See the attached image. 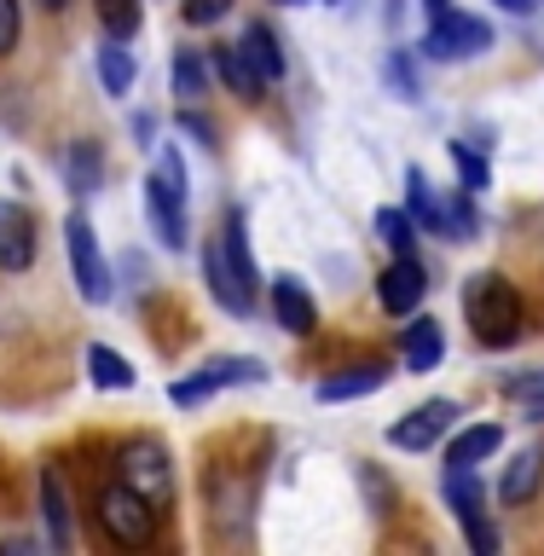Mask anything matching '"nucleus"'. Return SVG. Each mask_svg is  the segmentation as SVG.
Returning a JSON list of instances; mask_svg holds the SVG:
<instances>
[{"label": "nucleus", "mask_w": 544, "mask_h": 556, "mask_svg": "<svg viewBox=\"0 0 544 556\" xmlns=\"http://www.w3.org/2000/svg\"><path fill=\"white\" fill-rule=\"evenodd\" d=\"M99 81H104V93H128L134 87V52L122 41L99 47Z\"/></svg>", "instance_id": "24"}, {"label": "nucleus", "mask_w": 544, "mask_h": 556, "mask_svg": "<svg viewBox=\"0 0 544 556\" xmlns=\"http://www.w3.org/2000/svg\"><path fill=\"white\" fill-rule=\"evenodd\" d=\"M41 7H47V12H64V7H69V0H41Z\"/></svg>", "instance_id": "34"}, {"label": "nucleus", "mask_w": 544, "mask_h": 556, "mask_svg": "<svg viewBox=\"0 0 544 556\" xmlns=\"http://www.w3.org/2000/svg\"><path fill=\"white\" fill-rule=\"evenodd\" d=\"M284 7H307V0H284Z\"/></svg>", "instance_id": "35"}, {"label": "nucleus", "mask_w": 544, "mask_h": 556, "mask_svg": "<svg viewBox=\"0 0 544 556\" xmlns=\"http://www.w3.org/2000/svg\"><path fill=\"white\" fill-rule=\"evenodd\" d=\"M238 47H243V59L255 64L261 81H278V76H284V52H278V35H273L267 24H250Z\"/></svg>", "instance_id": "19"}, {"label": "nucleus", "mask_w": 544, "mask_h": 556, "mask_svg": "<svg viewBox=\"0 0 544 556\" xmlns=\"http://www.w3.org/2000/svg\"><path fill=\"white\" fill-rule=\"evenodd\" d=\"M377 295H382V307H389L394 319H412V313L423 307V295H429V278H423V267H417V255H394L389 273L377 278Z\"/></svg>", "instance_id": "10"}, {"label": "nucleus", "mask_w": 544, "mask_h": 556, "mask_svg": "<svg viewBox=\"0 0 544 556\" xmlns=\"http://www.w3.org/2000/svg\"><path fill=\"white\" fill-rule=\"evenodd\" d=\"M99 528L111 533V545L134 551V545H151L156 539V504L128 481H111L99 493Z\"/></svg>", "instance_id": "4"}, {"label": "nucleus", "mask_w": 544, "mask_h": 556, "mask_svg": "<svg viewBox=\"0 0 544 556\" xmlns=\"http://www.w3.org/2000/svg\"><path fill=\"white\" fill-rule=\"evenodd\" d=\"M446 504L458 510L464 533H469V545H476L481 556H493V551H498V533H493V521H486V510H481L476 464H452V469H446Z\"/></svg>", "instance_id": "6"}, {"label": "nucleus", "mask_w": 544, "mask_h": 556, "mask_svg": "<svg viewBox=\"0 0 544 556\" xmlns=\"http://www.w3.org/2000/svg\"><path fill=\"white\" fill-rule=\"evenodd\" d=\"M99 24L111 41H134L139 24H146V12H139V0H99Z\"/></svg>", "instance_id": "23"}, {"label": "nucleus", "mask_w": 544, "mask_h": 556, "mask_svg": "<svg viewBox=\"0 0 544 556\" xmlns=\"http://www.w3.org/2000/svg\"><path fill=\"white\" fill-rule=\"evenodd\" d=\"M64 168H69V186L76 191H93L99 174H104V156H99V146H76L64 156Z\"/></svg>", "instance_id": "28"}, {"label": "nucleus", "mask_w": 544, "mask_h": 556, "mask_svg": "<svg viewBox=\"0 0 544 556\" xmlns=\"http://www.w3.org/2000/svg\"><path fill=\"white\" fill-rule=\"evenodd\" d=\"M498 446H504V429L498 424H476V429H464L458 441H452L446 464H481V458H493Z\"/></svg>", "instance_id": "22"}, {"label": "nucleus", "mask_w": 544, "mask_h": 556, "mask_svg": "<svg viewBox=\"0 0 544 556\" xmlns=\"http://www.w3.org/2000/svg\"><path fill=\"white\" fill-rule=\"evenodd\" d=\"M498 7H504V12H516V17H528V12L539 7V0H498Z\"/></svg>", "instance_id": "32"}, {"label": "nucleus", "mask_w": 544, "mask_h": 556, "mask_svg": "<svg viewBox=\"0 0 544 556\" xmlns=\"http://www.w3.org/2000/svg\"><path fill=\"white\" fill-rule=\"evenodd\" d=\"M429 7V17H441V12H452V0H423Z\"/></svg>", "instance_id": "33"}, {"label": "nucleus", "mask_w": 544, "mask_h": 556, "mask_svg": "<svg viewBox=\"0 0 544 556\" xmlns=\"http://www.w3.org/2000/svg\"><path fill=\"white\" fill-rule=\"evenodd\" d=\"M377 232H382V243H389L394 255H412V243H417V220L406 215V208H377Z\"/></svg>", "instance_id": "25"}, {"label": "nucleus", "mask_w": 544, "mask_h": 556, "mask_svg": "<svg viewBox=\"0 0 544 556\" xmlns=\"http://www.w3.org/2000/svg\"><path fill=\"white\" fill-rule=\"evenodd\" d=\"M146 215L168 250H186V163H180V151H156V168L146 180Z\"/></svg>", "instance_id": "3"}, {"label": "nucleus", "mask_w": 544, "mask_h": 556, "mask_svg": "<svg viewBox=\"0 0 544 556\" xmlns=\"http://www.w3.org/2000/svg\"><path fill=\"white\" fill-rule=\"evenodd\" d=\"M267 371H261V359H215V365H203L198 377H186V382H174L168 400L174 406H198V400H208L215 389H238V382H261Z\"/></svg>", "instance_id": "9"}, {"label": "nucleus", "mask_w": 544, "mask_h": 556, "mask_svg": "<svg viewBox=\"0 0 544 556\" xmlns=\"http://www.w3.org/2000/svg\"><path fill=\"white\" fill-rule=\"evenodd\" d=\"M41 510H47L52 551H69V545H76V533H69V498H64V476H59V469H41Z\"/></svg>", "instance_id": "16"}, {"label": "nucleus", "mask_w": 544, "mask_h": 556, "mask_svg": "<svg viewBox=\"0 0 544 556\" xmlns=\"http://www.w3.org/2000/svg\"><path fill=\"white\" fill-rule=\"evenodd\" d=\"M406 215L417 220V232H441V238H452V215H446V203L434 198V186H429L423 168L406 174Z\"/></svg>", "instance_id": "14"}, {"label": "nucleus", "mask_w": 544, "mask_h": 556, "mask_svg": "<svg viewBox=\"0 0 544 556\" xmlns=\"http://www.w3.org/2000/svg\"><path fill=\"white\" fill-rule=\"evenodd\" d=\"M400 354H406V371H434L446 354V337L441 325L429 319V313H417V319L406 325V337H400Z\"/></svg>", "instance_id": "15"}, {"label": "nucleus", "mask_w": 544, "mask_h": 556, "mask_svg": "<svg viewBox=\"0 0 544 556\" xmlns=\"http://www.w3.org/2000/svg\"><path fill=\"white\" fill-rule=\"evenodd\" d=\"M539 476H544V452L539 446H521L510 469H504V481H498V498L504 504H528L539 493Z\"/></svg>", "instance_id": "17"}, {"label": "nucleus", "mask_w": 544, "mask_h": 556, "mask_svg": "<svg viewBox=\"0 0 544 556\" xmlns=\"http://www.w3.org/2000/svg\"><path fill=\"white\" fill-rule=\"evenodd\" d=\"M493 47V29L469 12H441L423 35V52L429 59H476V52Z\"/></svg>", "instance_id": "7"}, {"label": "nucleus", "mask_w": 544, "mask_h": 556, "mask_svg": "<svg viewBox=\"0 0 544 556\" xmlns=\"http://www.w3.org/2000/svg\"><path fill=\"white\" fill-rule=\"evenodd\" d=\"M382 382H389V365H347V371L319 382V400H359V394H377Z\"/></svg>", "instance_id": "18"}, {"label": "nucleus", "mask_w": 544, "mask_h": 556, "mask_svg": "<svg viewBox=\"0 0 544 556\" xmlns=\"http://www.w3.org/2000/svg\"><path fill=\"white\" fill-rule=\"evenodd\" d=\"M180 12H186L191 29H208V24H220V17L232 12V0H180Z\"/></svg>", "instance_id": "30"}, {"label": "nucleus", "mask_w": 544, "mask_h": 556, "mask_svg": "<svg viewBox=\"0 0 544 556\" xmlns=\"http://www.w3.org/2000/svg\"><path fill=\"white\" fill-rule=\"evenodd\" d=\"M208 290L215 302H226L232 313L255 307V261H250V238H243V220H232L208 250Z\"/></svg>", "instance_id": "2"}, {"label": "nucleus", "mask_w": 544, "mask_h": 556, "mask_svg": "<svg viewBox=\"0 0 544 556\" xmlns=\"http://www.w3.org/2000/svg\"><path fill=\"white\" fill-rule=\"evenodd\" d=\"M215 70H220V81L232 87L238 99H261V87H267V81L255 76V64L243 59V47H220L215 52Z\"/></svg>", "instance_id": "20"}, {"label": "nucleus", "mask_w": 544, "mask_h": 556, "mask_svg": "<svg viewBox=\"0 0 544 556\" xmlns=\"http://www.w3.org/2000/svg\"><path fill=\"white\" fill-rule=\"evenodd\" d=\"M17 35H24V12H17V0H0V59L17 47Z\"/></svg>", "instance_id": "31"}, {"label": "nucleus", "mask_w": 544, "mask_h": 556, "mask_svg": "<svg viewBox=\"0 0 544 556\" xmlns=\"http://www.w3.org/2000/svg\"><path fill=\"white\" fill-rule=\"evenodd\" d=\"M504 400H510V406H521V412L533 417V424H544V371L510 377V382H504Z\"/></svg>", "instance_id": "27"}, {"label": "nucleus", "mask_w": 544, "mask_h": 556, "mask_svg": "<svg viewBox=\"0 0 544 556\" xmlns=\"http://www.w3.org/2000/svg\"><path fill=\"white\" fill-rule=\"evenodd\" d=\"M87 377H93L99 389H134V382H139V371H134V365L122 359V354H111L104 342H93V348H87Z\"/></svg>", "instance_id": "21"}, {"label": "nucleus", "mask_w": 544, "mask_h": 556, "mask_svg": "<svg viewBox=\"0 0 544 556\" xmlns=\"http://www.w3.org/2000/svg\"><path fill=\"white\" fill-rule=\"evenodd\" d=\"M174 93L180 99H203L208 93V64L191 47H180V59H174Z\"/></svg>", "instance_id": "26"}, {"label": "nucleus", "mask_w": 544, "mask_h": 556, "mask_svg": "<svg viewBox=\"0 0 544 556\" xmlns=\"http://www.w3.org/2000/svg\"><path fill=\"white\" fill-rule=\"evenodd\" d=\"M452 417H464L458 400H429V406H417L412 417H400V424L389 429V441H394L400 452H423V446H434V441L446 434Z\"/></svg>", "instance_id": "11"}, {"label": "nucleus", "mask_w": 544, "mask_h": 556, "mask_svg": "<svg viewBox=\"0 0 544 556\" xmlns=\"http://www.w3.org/2000/svg\"><path fill=\"white\" fill-rule=\"evenodd\" d=\"M35 261V215L24 203H0V273H24Z\"/></svg>", "instance_id": "12"}, {"label": "nucleus", "mask_w": 544, "mask_h": 556, "mask_svg": "<svg viewBox=\"0 0 544 556\" xmlns=\"http://www.w3.org/2000/svg\"><path fill=\"white\" fill-rule=\"evenodd\" d=\"M273 313H278V325H284L290 337H307V330L319 325V307H313L302 278H273Z\"/></svg>", "instance_id": "13"}, {"label": "nucleus", "mask_w": 544, "mask_h": 556, "mask_svg": "<svg viewBox=\"0 0 544 556\" xmlns=\"http://www.w3.org/2000/svg\"><path fill=\"white\" fill-rule=\"evenodd\" d=\"M452 168L464 174V191H481V186H486V163H481L469 146H458V139H452Z\"/></svg>", "instance_id": "29"}, {"label": "nucleus", "mask_w": 544, "mask_h": 556, "mask_svg": "<svg viewBox=\"0 0 544 556\" xmlns=\"http://www.w3.org/2000/svg\"><path fill=\"white\" fill-rule=\"evenodd\" d=\"M122 476H128V486H139L156 510H168V504H174V469H168V452L156 441L122 446Z\"/></svg>", "instance_id": "8"}, {"label": "nucleus", "mask_w": 544, "mask_h": 556, "mask_svg": "<svg viewBox=\"0 0 544 556\" xmlns=\"http://www.w3.org/2000/svg\"><path fill=\"white\" fill-rule=\"evenodd\" d=\"M464 313H469V330H476L481 348H510L521 337V295L510 278L498 273H476L464 285Z\"/></svg>", "instance_id": "1"}, {"label": "nucleus", "mask_w": 544, "mask_h": 556, "mask_svg": "<svg viewBox=\"0 0 544 556\" xmlns=\"http://www.w3.org/2000/svg\"><path fill=\"white\" fill-rule=\"evenodd\" d=\"M64 243H69V273H76V290L87 295V302H111V267H104V250H99L87 215H69L64 220Z\"/></svg>", "instance_id": "5"}]
</instances>
